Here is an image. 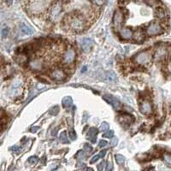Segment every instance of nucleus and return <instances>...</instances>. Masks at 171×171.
I'll return each instance as SVG.
<instances>
[{
    "label": "nucleus",
    "instance_id": "obj_42",
    "mask_svg": "<svg viewBox=\"0 0 171 171\" xmlns=\"http://www.w3.org/2000/svg\"><path fill=\"white\" fill-rule=\"evenodd\" d=\"M56 132H57V131H56V129H54V130L52 131L51 134H52L53 136H56Z\"/></svg>",
    "mask_w": 171,
    "mask_h": 171
},
{
    "label": "nucleus",
    "instance_id": "obj_43",
    "mask_svg": "<svg viewBox=\"0 0 171 171\" xmlns=\"http://www.w3.org/2000/svg\"><path fill=\"white\" fill-rule=\"evenodd\" d=\"M7 1V4L9 5H10L11 4H12V2H13V0H6Z\"/></svg>",
    "mask_w": 171,
    "mask_h": 171
},
{
    "label": "nucleus",
    "instance_id": "obj_33",
    "mask_svg": "<svg viewBox=\"0 0 171 171\" xmlns=\"http://www.w3.org/2000/svg\"><path fill=\"white\" fill-rule=\"evenodd\" d=\"M111 146H116V145L118 144V139H117L116 137L113 138V139H112V140H111Z\"/></svg>",
    "mask_w": 171,
    "mask_h": 171
},
{
    "label": "nucleus",
    "instance_id": "obj_13",
    "mask_svg": "<svg viewBox=\"0 0 171 171\" xmlns=\"http://www.w3.org/2000/svg\"><path fill=\"white\" fill-rule=\"evenodd\" d=\"M123 14L121 12V10H116L115 12V15H114V18H113V21H114V24L116 26H120L121 24H122L123 22Z\"/></svg>",
    "mask_w": 171,
    "mask_h": 171
},
{
    "label": "nucleus",
    "instance_id": "obj_18",
    "mask_svg": "<svg viewBox=\"0 0 171 171\" xmlns=\"http://www.w3.org/2000/svg\"><path fill=\"white\" fill-rule=\"evenodd\" d=\"M106 80L109 82H115L116 81V74L112 71H109L106 73Z\"/></svg>",
    "mask_w": 171,
    "mask_h": 171
},
{
    "label": "nucleus",
    "instance_id": "obj_31",
    "mask_svg": "<svg viewBox=\"0 0 171 171\" xmlns=\"http://www.w3.org/2000/svg\"><path fill=\"white\" fill-rule=\"evenodd\" d=\"M145 2L150 6H154L156 4V0H145Z\"/></svg>",
    "mask_w": 171,
    "mask_h": 171
},
{
    "label": "nucleus",
    "instance_id": "obj_41",
    "mask_svg": "<svg viewBox=\"0 0 171 171\" xmlns=\"http://www.w3.org/2000/svg\"><path fill=\"white\" fill-rule=\"evenodd\" d=\"M105 153H106L105 150H103V151H101L100 153H99V156H100V157H104V156H105Z\"/></svg>",
    "mask_w": 171,
    "mask_h": 171
},
{
    "label": "nucleus",
    "instance_id": "obj_30",
    "mask_svg": "<svg viewBox=\"0 0 171 171\" xmlns=\"http://www.w3.org/2000/svg\"><path fill=\"white\" fill-rule=\"evenodd\" d=\"M105 162L102 161L98 165V170H104V169H105Z\"/></svg>",
    "mask_w": 171,
    "mask_h": 171
},
{
    "label": "nucleus",
    "instance_id": "obj_12",
    "mask_svg": "<svg viewBox=\"0 0 171 171\" xmlns=\"http://www.w3.org/2000/svg\"><path fill=\"white\" fill-rule=\"evenodd\" d=\"M120 35H121L122 40H130L131 38L134 36V33L131 28L128 27H123L120 32Z\"/></svg>",
    "mask_w": 171,
    "mask_h": 171
},
{
    "label": "nucleus",
    "instance_id": "obj_38",
    "mask_svg": "<svg viewBox=\"0 0 171 171\" xmlns=\"http://www.w3.org/2000/svg\"><path fill=\"white\" fill-rule=\"evenodd\" d=\"M93 2L97 5H102L104 4V0H93Z\"/></svg>",
    "mask_w": 171,
    "mask_h": 171
},
{
    "label": "nucleus",
    "instance_id": "obj_37",
    "mask_svg": "<svg viewBox=\"0 0 171 171\" xmlns=\"http://www.w3.org/2000/svg\"><path fill=\"white\" fill-rule=\"evenodd\" d=\"M45 162H46V156H43L40 158V163L42 165H45Z\"/></svg>",
    "mask_w": 171,
    "mask_h": 171
},
{
    "label": "nucleus",
    "instance_id": "obj_40",
    "mask_svg": "<svg viewBox=\"0 0 171 171\" xmlns=\"http://www.w3.org/2000/svg\"><path fill=\"white\" fill-rule=\"evenodd\" d=\"M39 127H33L32 128H31V132H33V133H36L37 131L39 130Z\"/></svg>",
    "mask_w": 171,
    "mask_h": 171
},
{
    "label": "nucleus",
    "instance_id": "obj_3",
    "mask_svg": "<svg viewBox=\"0 0 171 171\" xmlns=\"http://www.w3.org/2000/svg\"><path fill=\"white\" fill-rule=\"evenodd\" d=\"M163 27L160 26V24L158 22H152L146 28V33H147L148 35L150 36L159 35V34H163Z\"/></svg>",
    "mask_w": 171,
    "mask_h": 171
},
{
    "label": "nucleus",
    "instance_id": "obj_2",
    "mask_svg": "<svg viewBox=\"0 0 171 171\" xmlns=\"http://www.w3.org/2000/svg\"><path fill=\"white\" fill-rule=\"evenodd\" d=\"M151 59V56L150 51H141L140 53H138L135 56V61L137 63L140 64V65H147L148 63H150Z\"/></svg>",
    "mask_w": 171,
    "mask_h": 171
},
{
    "label": "nucleus",
    "instance_id": "obj_10",
    "mask_svg": "<svg viewBox=\"0 0 171 171\" xmlns=\"http://www.w3.org/2000/svg\"><path fill=\"white\" fill-rule=\"evenodd\" d=\"M167 56H168L167 50L165 48L162 47V48H159V49L156 50V53L154 55V57H155V59L156 61H162L163 60V59H165V57H166Z\"/></svg>",
    "mask_w": 171,
    "mask_h": 171
},
{
    "label": "nucleus",
    "instance_id": "obj_27",
    "mask_svg": "<svg viewBox=\"0 0 171 171\" xmlns=\"http://www.w3.org/2000/svg\"><path fill=\"white\" fill-rule=\"evenodd\" d=\"M84 151L86 152H87L88 154H90L91 152L92 151V147L89 145V144H85L84 145Z\"/></svg>",
    "mask_w": 171,
    "mask_h": 171
},
{
    "label": "nucleus",
    "instance_id": "obj_23",
    "mask_svg": "<svg viewBox=\"0 0 171 171\" xmlns=\"http://www.w3.org/2000/svg\"><path fill=\"white\" fill-rule=\"evenodd\" d=\"M38 162H39V158L36 156H32L28 158V163L32 165H35Z\"/></svg>",
    "mask_w": 171,
    "mask_h": 171
},
{
    "label": "nucleus",
    "instance_id": "obj_21",
    "mask_svg": "<svg viewBox=\"0 0 171 171\" xmlns=\"http://www.w3.org/2000/svg\"><path fill=\"white\" fill-rule=\"evenodd\" d=\"M76 158H77L78 160H84L86 158V153L84 151H79L76 155Z\"/></svg>",
    "mask_w": 171,
    "mask_h": 171
},
{
    "label": "nucleus",
    "instance_id": "obj_5",
    "mask_svg": "<svg viewBox=\"0 0 171 171\" xmlns=\"http://www.w3.org/2000/svg\"><path fill=\"white\" fill-rule=\"evenodd\" d=\"M76 58V51L74 49H69L63 56V63L64 64H70Z\"/></svg>",
    "mask_w": 171,
    "mask_h": 171
},
{
    "label": "nucleus",
    "instance_id": "obj_8",
    "mask_svg": "<svg viewBox=\"0 0 171 171\" xmlns=\"http://www.w3.org/2000/svg\"><path fill=\"white\" fill-rule=\"evenodd\" d=\"M29 66L33 70L40 71L43 69L44 63L41 58H34V60H32L29 63Z\"/></svg>",
    "mask_w": 171,
    "mask_h": 171
},
{
    "label": "nucleus",
    "instance_id": "obj_17",
    "mask_svg": "<svg viewBox=\"0 0 171 171\" xmlns=\"http://www.w3.org/2000/svg\"><path fill=\"white\" fill-rule=\"evenodd\" d=\"M134 39L138 42H142L145 39V34H144V32L141 30V29H138L136 31L135 34H134Z\"/></svg>",
    "mask_w": 171,
    "mask_h": 171
},
{
    "label": "nucleus",
    "instance_id": "obj_4",
    "mask_svg": "<svg viewBox=\"0 0 171 171\" xmlns=\"http://www.w3.org/2000/svg\"><path fill=\"white\" fill-rule=\"evenodd\" d=\"M104 98H105L109 104H111L112 107H113L115 110H116V111H121V109H122V105L121 104V102L118 100L117 98H114L113 96L106 94V95L104 96Z\"/></svg>",
    "mask_w": 171,
    "mask_h": 171
},
{
    "label": "nucleus",
    "instance_id": "obj_9",
    "mask_svg": "<svg viewBox=\"0 0 171 171\" xmlns=\"http://www.w3.org/2000/svg\"><path fill=\"white\" fill-rule=\"evenodd\" d=\"M140 111L141 113L145 114V115H149L152 112V106L150 101L145 100L142 102L140 105Z\"/></svg>",
    "mask_w": 171,
    "mask_h": 171
},
{
    "label": "nucleus",
    "instance_id": "obj_15",
    "mask_svg": "<svg viewBox=\"0 0 171 171\" xmlns=\"http://www.w3.org/2000/svg\"><path fill=\"white\" fill-rule=\"evenodd\" d=\"M21 33L24 35H30L34 34V30L31 28L29 26L26 25V24H21L20 27Z\"/></svg>",
    "mask_w": 171,
    "mask_h": 171
},
{
    "label": "nucleus",
    "instance_id": "obj_1",
    "mask_svg": "<svg viewBox=\"0 0 171 171\" xmlns=\"http://www.w3.org/2000/svg\"><path fill=\"white\" fill-rule=\"evenodd\" d=\"M69 26H70L72 29H74L76 32H80V31L84 29L85 21L81 16L75 15V16L70 17V19H69Z\"/></svg>",
    "mask_w": 171,
    "mask_h": 171
},
{
    "label": "nucleus",
    "instance_id": "obj_36",
    "mask_svg": "<svg viewBox=\"0 0 171 171\" xmlns=\"http://www.w3.org/2000/svg\"><path fill=\"white\" fill-rule=\"evenodd\" d=\"M106 145H108L107 141L102 140H100V142H99V145H98V146H100V147H103V146H105Z\"/></svg>",
    "mask_w": 171,
    "mask_h": 171
},
{
    "label": "nucleus",
    "instance_id": "obj_14",
    "mask_svg": "<svg viewBox=\"0 0 171 171\" xmlns=\"http://www.w3.org/2000/svg\"><path fill=\"white\" fill-rule=\"evenodd\" d=\"M98 132V129H97L96 127H91L89 131H88V133H87V139H88L91 142L95 143L96 135H97Z\"/></svg>",
    "mask_w": 171,
    "mask_h": 171
},
{
    "label": "nucleus",
    "instance_id": "obj_32",
    "mask_svg": "<svg viewBox=\"0 0 171 171\" xmlns=\"http://www.w3.org/2000/svg\"><path fill=\"white\" fill-rule=\"evenodd\" d=\"M99 157H100V156L99 155H95V156H92V158L91 159V163H96V162L98 161V159H99Z\"/></svg>",
    "mask_w": 171,
    "mask_h": 171
},
{
    "label": "nucleus",
    "instance_id": "obj_39",
    "mask_svg": "<svg viewBox=\"0 0 171 171\" xmlns=\"http://www.w3.org/2000/svg\"><path fill=\"white\" fill-rule=\"evenodd\" d=\"M112 168H113V166H112V163H108V165L106 166L105 169L108 171L112 170Z\"/></svg>",
    "mask_w": 171,
    "mask_h": 171
},
{
    "label": "nucleus",
    "instance_id": "obj_26",
    "mask_svg": "<svg viewBox=\"0 0 171 171\" xmlns=\"http://www.w3.org/2000/svg\"><path fill=\"white\" fill-rule=\"evenodd\" d=\"M108 129H109V124H108L107 122H103V123L101 124L99 130H100L101 132H106V131H108Z\"/></svg>",
    "mask_w": 171,
    "mask_h": 171
},
{
    "label": "nucleus",
    "instance_id": "obj_34",
    "mask_svg": "<svg viewBox=\"0 0 171 171\" xmlns=\"http://www.w3.org/2000/svg\"><path fill=\"white\" fill-rule=\"evenodd\" d=\"M8 34H9V29H8L7 27H5V28H3V29H2V36H3V37L7 36L8 35Z\"/></svg>",
    "mask_w": 171,
    "mask_h": 171
},
{
    "label": "nucleus",
    "instance_id": "obj_16",
    "mask_svg": "<svg viewBox=\"0 0 171 171\" xmlns=\"http://www.w3.org/2000/svg\"><path fill=\"white\" fill-rule=\"evenodd\" d=\"M155 15H156V16H157L158 18L163 19V18L166 17L167 14L165 10H164L163 7H157V8H156V10H155Z\"/></svg>",
    "mask_w": 171,
    "mask_h": 171
},
{
    "label": "nucleus",
    "instance_id": "obj_22",
    "mask_svg": "<svg viewBox=\"0 0 171 171\" xmlns=\"http://www.w3.org/2000/svg\"><path fill=\"white\" fill-rule=\"evenodd\" d=\"M163 157V160L165 162V163L168 164L169 166H171V154H169V153H165Z\"/></svg>",
    "mask_w": 171,
    "mask_h": 171
},
{
    "label": "nucleus",
    "instance_id": "obj_35",
    "mask_svg": "<svg viewBox=\"0 0 171 171\" xmlns=\"http://www.w3.org/2000/svg\"><path fill=\"white\" fill-rule=\"evenodd\" d=\"M11 150L14 151V152H19L21 151V148L19 146H14L12 148H11Z\"/></svg>",
    "mask_w": 171,
    "mask_h": 171
},
{
    "label": "nucleus",
    "instance_id": "obj_24",
    "mask_svg": "<svg viewBox=\"0 0 171 171\" xmlns=\"http://www.w3.org/2000/svg\"><path fill=\"white\" fill-rule=\"evenodd\" d=\"M49 112H50V115L56 116V115L59 112V107H58V106H54V107H52V108L50 109Z\"/></svg>",
    "mask_w": 171,
    "mask_h": 171
},
{
    "label": "nucleus",
    "instance_id": "obj_11",
    "mask_svg": "<svg viewBox=\"0 0 171 171\" xmlns=\"http://www.w3.org/2000/svg\"><path fill=\"white\" fill-rule=\"evenodd\" d=\"M92 45H93V41L91 39H89V38H84V39L81 40V48L85 51L90 50L91 48L92 47Z\"/></svg>",
    "mask_w": 171,
    "mask_h": 171
},
{
    "label": "nucleus",
    "instance_id": "obj_25",
    "mask_svg": "<svg viewBox=\"0 0 171 171\" xmlns=\"http://www.w3.org/2000/svg\"><path fill=\"white\" fill-rule=\"evenodd\" d=\"M116 160L118 164H122L124 163V156L122 155H116Z\"/></svg>",
    "mask_w": 171,
    "mask_h": 171
},
{
    "label": "nucleus",
    "instance_id": "obj_7",
    "mask_svg": "<svg viewBox=\"0 0 171 171\" xmlns=\"http://www.w3.org/2000/svg\"><path fill=\"white\" fill-rule=\"evenodd\" d=\"M50 78L56 81H63L66 78V74L63 69H55L50 73Z\"/></svg>",
    "mask_w": 171,
    "mask_h": 171
},
{
    "label": "nucleus",
    "instance_id": "obj_29",
    "mask_svg": "<svg viewBox=\"0 0 171 171\" xmlns=\"http://www.w3.org/2000/svg\"><path fill=\"white\" fill-rule=\"evenodd\" d=\"M113 135H114V132L112 130H110L107 131V133H105L104 134V137H105V138H113Z\"/></svg>",
    "mask_w": 171,
    "mask_h": 171
},
{
    "label": "nucleus",
    "instance_id": "obj_19",
    "mask_svg": "<svg viewBox=\"0 0 171 171\" xmlns=\"http://www.w3.org/2000/svg\"><path fill=\"white\" fill-rule=\"evenodd\" d=\"M59 140L62 143H63V144H69V139H68V136H67V134H66L65 131H63V132H62L60 134V135H59Z\"/></svg>",
    "mask_w": 171,
    "mask_h": 171
},
{
    "label": "nucleus",
    "instance_id": "obj_28",
    "mask_svg": "<svg viewBox=\"0 0 171 171\" xmlns=\"http://www.w3.org/2000/svg\"><path fill=\"white\" fill-rule=\"evenodd\" d=\"M69 136L71 140H75L76 139V133H75V131L73 130V129H70V130L69 131Z\"/></svg>",
    "mask_w": 171,
    "mask_h": 171
},
{
    "label": "nucleus",
    "instance_id": "obj_20",
    "mask_svg": "<svg viewBox=\"0 0 171 171\" xmlns=\"http://www.w3.org/2000/svg\"><path fill=\"white\" fill-rule=\"evenodd\" d=\"M63 105L65 106V107H69V106L72 105L73 100H72V98H71L70 97H66V98H64L63 99Z\"/></svg>",
    "mask_w": 171,
    "mask_h": 171
},
{
    "label": "nucleus",
    "instance_id": "obj_6",
    "mask_svg": "<svg viewBox=\"0 0 171 171\" xmlns=\"http://www.w3.org/2000/svg\"><path fill=\"white\" fill-rule=\"evenodd\" d=\"M61 11H62V5H61L60 2H56L50 10V19L56 20L60 15Z\"/></svg>",
    "mask_w": 171,
    "mask_h": 171
}]
</instances>
